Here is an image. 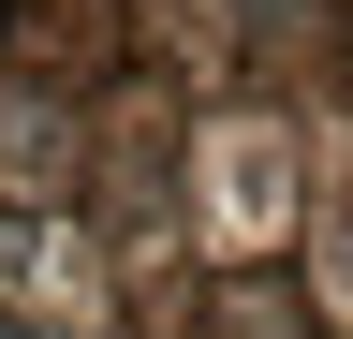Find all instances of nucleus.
I'll list each match as a JSON object with an SVG mask.
<instances>
[{"instance_id":"f257e3e1","label":"nucleus","mask_w":353,"mask_h":339,"mask_svg":"<svg viewBox=\"0 0 353 339\" xmlns=\"http://www.w3.org/2000/svg\"><path fill=\"white\" fill-rule=\"evenodd\" d=\"M0 339H30V325H0Z\"/></svg>"}]
</instances>
